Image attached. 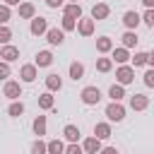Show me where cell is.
<instances>
[{
	"mask_svg": "<svg viewBox=\"0 0 154 154\" xmlns=\"http://www.w3.org/2000/svg\"><path fill=\"white\" fill-rule=\"evenodd\" d=\"M106 118H108V123H120L123 118H125V106L120 103V101H111L108 106H106Z\"/></svg>",
	"mask_w": 154,
	"mask_h": 154,
	"instance_id": "cell-1",
	"label": "cell"
},
{
	"mask_svg": "<svg viewBox=\"0 0 154 154\" xmlns=\"http://www.w3.org/2000/svg\"><path fill=\"white\" fill-rule=\"evenodd\" d=\"M116 84H120V87H125V84H132L135 82V67H130V65H120L118 70H116Z\"/></svg>",
	"mask_w": 154,
	"mask_h": 154,
	"instance_id": "cell-2",
	"label": "cell"
},
{
	"mask_svg": "<svg viewBox=\"0 0 154 154\" xmlns=\"http://www.w3.org/2000/svg\"><path fill=\"white\" fill-rule=\"evenodd\" d=\"M79 99H82V103H87V106H96V103L101 101V91H99V87H84L82 94H79Z\"/></svg>",
	"mask_w": 154,
	"mask_h": 154,
	"instance_id": "cell-3",
	"label": "cell"
},
{
	"mask_svg": "<svg viewBox=\"0 0 154 154\" xmlns=\"http://www.w3.org/2000/svg\"><path fill=\"white\" fill-rule=\"evenodd\" d=\"M2 96H7L10 101H19V96H22V84L14 82V79H7L5 87H2Z\"/></svg>",
	"mask_w": 154,
	"mask_h": 154,
	"instance_id": "cell-4",
	"label": "cell"
},
{
	"mask_svg": "<svg viewBox=\"0 0 154 154\" xmlns=\"http://www.w3.org/2000/svg\"><path fill=\"white\" fill-rule=\"evenodd\" d=\"M29 31H31L34 36H43V34L48 31V19H46V17H34Z\"/></svg>",
	"mask_w": 154,
	"mask_h": 154,
	"instance_id": "cell-5",
	"label": "cell"
},
{
	"mask_svg": "<svg viewBox=\"0 0 154 154\" xmlns=\"http://www.w3.org/2000/svg\"><path fill=\"white\" fill-rule=\"evenodd\" d=\"M94 26H96V22H94L91 17H79V19H77V31H79L82 36H91V34H94Z\"/></svg>",
	"mask_w": 154,
	"mask_h": 154,
	"instance_id": "cell-6",
	"label": "cell"
},
{
	"mask_svg": "<svg viewBox=\"0 0 154 154\" xmlns=\"http://www.w3.org/2000/svg\"><path fill=\"white\" fill-rule=\"evenodd\" d=\"M46 41H48L51 46H60V43L65 41V31L58 29V26H48V31H46Z\"/></svg>",
	"mask_w": 154,
	"mask_h": 154,
	"instance_id": "cell-7",
	"label": "cell"
},
{
	"mask_svg": "<svg viewBox=\"0 0 154 154\" xmlns=\"http://www.w3.org/2000/svg\"><path fill=\"white\" fill-rule=\"evenodd\" d=\"M36 77H38V67H36L34 63H31V65H22V67H19V79H22V82H26V84H29V82H34Z\"/></svg>",
	"mask_w": 154,
	"mask_h": 154,
	"instance_id": "cell-8",
	"label": "cell"
},
{
	"mask_svg": "<svg viewBox=\"0 0 154 154\" xmlns=\"http://www.w3.org/2000/svg\"><path fill=\"white\" fill-rule=\"evenodd\" d=\"M17 58H19V48H17V46H10V43H7V46L0 48V60H2V63H14Z\"/></svg>",
	"mask_w": 154,
	"mask_h": 154,
	"instance_id": "cell-9",
	"label": "cell"
},
{
	"mask_svg": "<svg viewBox=\"0 0 154 154\" xmlns=\"http://www.w3.org/2000/svg\"><path fill=\"white\" fill-rule=\"evenodd\" d=\"M111 14V7L106 5V2H96L94 7H91V19L94 22H101V19H106Z\"/></svg>",
	"mask_w": 154,
	"mask_h": 154,
	"instance_id": "cell-10",
	"label": "cell"
},
{
	"mask_svg": "<svg viewBox=\"0 0 154 154\" xmlns=\"http://www.w3.org/2000/svg\"><path fill=\"white\" fill-rule=\"evenodd\" d=\"M140 22H142V19H140V14H137L135 10H128V12L123 14V24L128 26V31H135V29L140 26Z\"/></svg>",
	"mask_w": 154,
	"mask_h": 154,
	"instance_id": "cell-11",
	"label": "cell"
},
{
	"mask_svg": "<svg viewBox=\"0 0 154 154\" xmlns=\"http://www.w3.org/2000/svg\"><path fill=\"white\" fill-rule=\"evenodd\" d=\"M149 106V96H144V94H132L130 96V108L132 111H144Z\"/></svg>",
	"mask_w": 154,
	"mask_h": 154,
	"instance_id": "cell-12",
	"label": "cell"
},
{
	"mask_svg": "<svg viewBox=\"0 0 154 154\" xmlns=\"http://www.w3.org/2000/svg\"><path fill=\"white\" fill-rule=\"evenodd\" d=\"M111 60L118 63V65H125V63L130 60V51L123 48V46H120V48H113V51H111Z\"/></svg>",
	"mask_w": 154,
	"mask_h": 154,
	"instance_id": "cell-13",
	"label": "cell"
},
{
	"mask_svg": "<svg viewBox=\"0 0 154 154\" xmlns=\"http://www.w3.org/2000/svg\"><path fill=\"white\" fill-rule=\"evenodd\" d=\"M34 65H36V67H48V65H53V53H51V51H38L36 58H34Z\"/></svg>",
	"mask_w": 154,
	"mask_h": 154,
	"instance_id": "cell-14",
	"label": "cell"
},
{
	"mask_svg": "<svg viewBox=\"0 0 154 154\" xmlns=\"http://www.w3.org/2000/svg\"><path fill=\"white\" fill-rule=\"evenodd\" d=\"M82 149H84V154H99V152H101V140H96V137L91 135V137L84 140Z\"/></svg>",
	"mask_w": 154,
	"mask_h": 154,
	"instance_id": "cell-15",
	"label": "cell"
},
{
	"mask_svg": "<svg viewBox=\"0 0 154 154\" xmlns=\"http://www.w3.org/2000/svg\"><path fill=\"white\" fill-rule=\"evenodd\" d=\"M63 14H65V17H72V19H79V17H82L79 2H67V5H63Z\"/></svg>",
	"mask_w": 154,
	"mask_h": 154,
	"instance_id": "cell-16",
	"label": "cell"
},
{
	"mask_svg": "<svg viewBox=\"0 0 154 154\" xmlns=\"http://www.w3.org/2000/svg\"><path fill=\"white\" fill-rule=\"evenodd\" d=\"M46 89H48L51 94H53V91H60V89H63V79H60L55 72H51V75L46 77Z\"/></svg>",
	"mask_w": 154,
	"mask_h": 154,
	"instance_id": "cell-17",
	"label": "cell"
},
{
	"mask_svg": "<svg viewBox=\"0 0 154 154\" xmlns=\"http://www.w3.org/2000/svg\"><path fill=\"white\" fill-rule=\"evenodd\" d=\"M94 137L96 140H108L111 137V123H96L94 125Z\"/></svg>",
	"mask_w": 154,
	"mask_h": 154,
	"instance_id": "cell-18",
	"label": "cell"
},
{
	"mask_svg": "<svg viewBox=\"0 0 154 154\" xmlns=\"http://www.w3.org/2000/svg\"><path fill=\"white\" fill-rule=\"evenodd\" d=\"M63 135H65V140H67L70 144H77V140H79L82 132H79L77 125H65V128H63Z\"/></svg>",
	"mask_w": 154,
	"mask_h": 154,
	"instance_id": "cell-19",
	"label": "cell"
},
{
	"mask_svg": "<svg viewBox=\"0 0 154 154\" xmlns=\"http://www.w3.org/2000/svg\"><path fill=\"white\" fill-rule=\"evenodd\" d=\"M55 106V99H53V94L51 91H43V94H38V108H43V111H51Z\"/></svg>",
	"mask_w": 154,
	"mask_h": 154,
	"instance_id": "cell-20",
	"label": "cell"
},
{
	"mask_svg": "<svg viewBox=\"0 0 154 154\" xmlns=\"http://www.w3.org/2000/svg\"><path fill=\"white\" fill-rule=\"evenodd\" d=\"M31 128H34V135H46V128H48V120H46V116H36L34 118V123H31Z\"/></svg>",
	"mask_w": 154,
	"mask_h": 154,
	"instance_id": "cell-21",
	"label": "cell"
},
{
	"mask_svg": "<svg viewBox=\"0 0 154 154\" xmlns=\"http://www.w3.org/2000/svg\"><path fill=\"white\" fill-rule=\"evenodd\" d=\"M36 17V7L31 2H22L19 5V19H34Z\"/></svg>",
	"mask_w": 154,
	"mask_h": 154,
	"instance_id": "cell-22",
	"label": "cell"
},
{
	"mask_svg": "<svg viewBox=\"0 0 154 154\" xmlns=\"http://www.w3.org/2000/svg\"><path fill=\"white\" fill-rule=\"evenodd\" d=\"M96 51H99V53H111V51H113V41H111L108 36H99V38H96Z\"/></svg>",
	"mask_w": 154,
	"mask_h": 154,
	"instance_id": "cell-23",
	"label": "cell"
},
{
	"mask_svg": "<svg viewBox=\"0 0 154 154\" xmlns=\"http://www.w3.org/2000/svg\"><path fill=\"white\" fill-rule=\"evenodd\" d=\"M120 38H123V48H128V51H130V48H135V46H137V41H140L135 31H125Z\"/></svg>",
	"mask_w": 154,
	"mask_h": 154,
	"instance_id": "cell-24",
	"label": "cell"
},
{
	"mask_svg": "<svg viewBox=\"0 0 154 154\" xmlns=\"http://www.w3.org/2000/svg\"><path fill=\"white\" fill-rule=\"evenodd\" d=\"M67 72H70V77L77 82V79H82V77H84V65L75 60V63H70V70H67Z\"/></svg>",
	"mask_w": 154,
	"mask_h": 154,
	"instance_id": "cell-25",
	"label": "cell"
},
{
	"mask_svg": "<svg viewBox=\"0 0 154 154\" xmlns=\"http://www.w3.org/2000/svg\"><path fill=\"white\" fill-rule=\"evenodd\" d=\"M108 96H111V101H123V99H125V87H120V84H111Z\"/></svg>",
	"mask_w": 154,
	"mask_h": 154,
	"instance_id": "cell-26",
	"label": "cell"
},
{
	"mask_svg": "<svg viewBox=\"0 0 154 154\" xmlns=\"http://www.w3.org/2000/svg\"><path fill=\"white\" fill-rule=\"evenodd\" d=\"M46 147H48V154H65V144L60 140H51L46 142Z\"/></svg>",
	"mask_w": 154,
	"mask_h": 154,
	"instance_id": "cell-27",
	"label": "cell"
},
{
	"mask_svg": "<svg viewBox=\"0 0 154 154\" xmlns=\"http://www.w3.org/2000/svg\"><path fill=\"white\" fill-rule=\"evenodd\" d=\"M7 113H10L12 118H19V116L24 113V103H22V101H12V103L7 106Z\"/></svg>",
	"mask_w": 154,
	"mask_h": 154,
	"instance_id": "cell-28",
	"label": "cell"
},
{
	"mask_svg": "<svg viewBox=\"0 0 154 154\" xmlns=\"http://www.w3.org/2000/svg\"><path fill=\"white\" fill-rule=\"evenodd\" d=\"M111 67H113L111 58H96V70L99 72H111Z\"/></svg>",
	"mask_w": 154,
	"mask_h": 154,
	"instance_id": "cell-29",
	"label": "cell"
},
{
	"mask_svg": "<svg viewBox=\"0 0 154 154\" xmlns=\"http://www.w3.org/2000/svg\"><path fill=\"white\" fill-rule=\"evenodd\" d=\"M60 29H63V31H75V29H77V19H72V17H65V14H63Z\"/></svg>",
	"mask_w": 154,
	"mask_h": 154,
	"instance_id": "cell-30",
	"label": "cell"
},
{
	"mask_svg": "<svg viewBox=\"0 0 154 154\" xmlns=\"http://www.w3.org/2000/svg\"><path fill=\"white\" fill-rule=\"evenodd\" d=\"M130 60H132L135 67H142V65H147V53L144 51H137L135 55H130Z\"/></svg>",
	"mask_w": 154,
	"mask_h": 154,
	"instance_id": "cell-31",
	"label": "cell"
},
{
	"mask_svg": "<svg viewBox=\"0 0 154 154\" xmlns=\"http://www.w3.org/2000/svg\"><path fill=\"white\" fill-rule=\"evenodd\" d=\"M10 38H12V29H10L7 24H2V26H0V43H2V46H7V43H10Z\"/></svg>",
	"mask_w": 154,
	"mask_h": 154,
	"instance_id": "cell-32",
	"label": "cell"
},
{
	"mask_svg": "<svg viewBox=\"0 0 154 154\" xmlns=\"http://www.w3.org/2000/svg\"><path fill=\"white\" fill-rule=\"evenodd\" d=\"M31 154H48V147H46V142H43L41 137L31 144Z\"/></svg>",
	"mask_w": 154,
	"mask_h": 154,
	"instance_id": "cell-33",
	"label": "cell"
},
{
	"mask_svg": "<svg viewBox=\"0 0 154 154\" xmlns=\"http://www.w3.org/2000/svg\"><path fill=\"white\" fill-rule=\"evenodd\" d=\"M10 19H12V10H10L7 5H0V26H2V24H7Z\"/></svg>",
	"mask_w": 154,
	"mask_h": 154,
	"instance_id": "cell-34",
	"label": "cell"
},
{
	"mask_svg": "<svg viewBox=\"0 0 154 154\" xmlns=\"http://www.w3.org/2000/svg\"><path fill=\"white\" fill-rule=\"evenodd\" d=\"M142 82H144V87L154 89V70H147V72L142 75Z\"/></svg>",
	"mask_w": 154,
	"mask_h": 154,
	"instance_id": "cell-35",
	"label": "cell"
},
{
	"mask_svg": "<svg viewBox=\"0 0 154 154\" xmlns=\"http://www.w3.org/2000/svg\"><path fill=\"white\" fill-rule=\"evenodd\" d=\"M12 75V70H10V63H2L0 60V79H5L7 82V77Z\"/></svg>",
	"mask_w": 154,
	"mask_h": 154,
	"instance_id": "cell-36",
	"label": "cell"
},
{
	"mask_svg": "<svg viewBox=\"0 0 154 154\" xmlns=\"http://www.w3.org/2000/svg\"><path fill=\"white\" fill-rule=\"evenodd\" d=\"M140 19H142V22H144L147 26H154V10H147V12H144V14L140 17Z\"/></svg>",
	"mask_w": 154,
	"mask_h": 154,
	"instance_id": "cell-37",
	"label": "cell"
},
{
	"mask_svg": "<svg viewBox=\"0 0 154 154\" xmlns=\"http://www.w3.org/2000/svg\"><path fill=\"white\" fill-rule=\"evenodd\" d=\"M65 154H84V149L79 144H67L65 147Z\"/></svg>",
	"mask_w": 154,
	"mask_h": 154,
	"instance_id": "cell-38",
	"label": "cell"
},
{
	"mask_svg": "<svg viewBox=\"0 0 154 154\" xmlns=\"http://www.w3.org/2000/svg\"><path fill=\"white\" fill-rule=\"evenodd\" d=\"M46 5L53 7V10H58V7H63V0H46Z\"/></svg>",
	"mask_w": 154,
	"mask_h": 154,
	"instance_id": "cell-39",
	"label": "cell"
},
{
	"mask_svg": "<svg viewBox=\"0 0 154 154\" xmlns=\"http://www.w3.org/2000/svg\"><path fill=\"white\" fill-rule=\"evenodd\" d=\"M99 154H118V149H116V147H101Z\"/></svg>",
	"mask_w": 154,
	"mask_h": 154,
	"instance_id": "cell-40",
	"label": "cell"
},
{
	"mask_svg": "<svg viewBox=\"0 0 154 154\" xmlns=\"http://www.w3.org/2000/svg\"><path fill=\"white\" fill-rule=\"evenodd\" d=\"M22 2H24V0H2V5H7V7H12V5H17V7H19Z\"/></svg>",
	"mask_w": 154,
	"mask_h": 154,
	"instance_id": "cell-41",
	"label": "cell"
},
{
	"mask_svg": "<svg viewBox=\"0 0 154 154\" xmlns=\"http://www.w3.org/2000/svg\"><path fill=\"white\" fill-rule=\"evenodd\" d=\"M147 65H152V70H154V51L147 53Z\"/></svg>",
	"mask_w": 154,
	"mask_h": 154,
	"instance_id": "cell-42",
	"label": "cell"
},
{
	"mask_svg": "<svg viewBox=\"0 0 154 154\" xmlns=\"http://www.w3.org/2000/svg\"><path fill=\"white\" fill-rule=\"evenodd\" d=\"M142 5H144L147 10H154V0H142Z\"/></svg>",
	"mask_w": 154,
	"mask_h": 154,
	"instance_id": "cell-43",
	"label": "cell"
},
{
	"mask_svg": "<svg viewBox=\"0 0 154 154\" xmlns=\"http://www.w3.org/2000/svg\"><path fill=\"white\" fill-rule=\"evenodd\" d=\"M70 2H77V0H70Z\"/></svg>",
	"mask_w": 154,
	"mask_h": 154,
	"instance_id": "cell-44",
	"label": "cell"
}]
</instances>
